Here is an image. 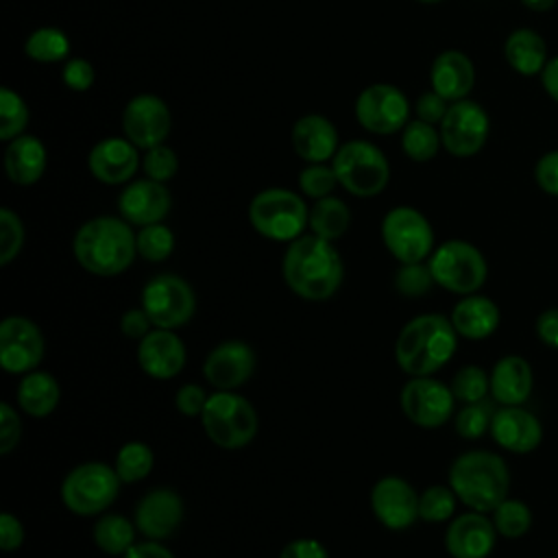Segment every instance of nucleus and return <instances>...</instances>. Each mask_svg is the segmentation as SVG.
I'll use <instances>...</instances> for the list:
<instances>
[{
    "label": "nucleus",
    "mask_w": 558,
    "mask_h": 558,
    "mask_svg": "<svg viewBox=\"0 0 558 558\" xmlns=\"http://www.w3.org/2000/svg\"><path fill=\"white\" fill-rule=\"evenodd\" d=\"M331 166L340 187L357 198L377 196L390 181V163L384 150L366 140H349L340 144Z\"/></svg>",
    "instance_id": "nucleus-6"
},
{
    "label": "nucleus",
    "mask_w": 558,
    "mask_h": 558,
    "mask_svg": "<svg viewBox=\"0 0 558 558\" xmlns=\"http://www.w3.org/2000/svg\"><path fill=\"white\" fill-rule=\"evenodd\" d=\"M248 220L262 238L292 242L303 235L310 220V207L288 187H266L253 196Z\"/></svg>",
    "instance_id": "nucleus-5"
},
{
    "label": "nucleus",
    "mask_w": 558,
    "mask_h": 558,
    "mask_svg": "<svg viewBox=\"0 0 558 558\" xmlns=\"http://www.w3.org/2000/svg\"><path fill=\"white\" fill-rule=\"evenodd\" d=\"M456 504H458V497L449 484L447 486L434 484L418 495V519L427 523L451 521L456 512Z\"/></svg>",
    "instance_id": "nucleus-40"
},
{
    "label": "nucleus",
    "mask_w": 558,
    "mask_h": 558,
    "mask_svg": "<svg viewBox=\"0 0 558 558\" xmlns=\"http://www.w3.org/2000/svg\"><path fill=\"white\" fill-rule=\"evenodd\" d=\"M255 373V351L244 340H222L205 362L203 375L216 390H235Z\"/></svg>",
    "instance_id": "nucleus-18"
},
{
    "label": "nucleus",
    "mask_w": 558,
    "mask_h": 558,
    "mask_svg": "<svg viewBox=\"0 0 558 558\" xmlns=\"http://www.w3.org/2000/svg\"><path fill=\"white\" fill-rule=\"evenodd\" d=\"M153 466H155V453L142 440L124 442L118 449L116 462H113V469H116L122 484H135L140 480L148 477Z\"/></svg>",
    "instance_id": "nucleus-36"
},
{
    "label": "nucleus",
    "mask_w": 558,
    "mask_h": 558,
    "mask_svg": "<svg viewBox=\"0 0 558 558\" xmlns=\"http://www.w3.org/2000/svg\"><path fill=\"white\" fill-rule=\"evenodd\" d=\"M172 209V194L166 183L148 177L131 181L118 196L120 216L133 227H146L163 222Z\"/></svg>",
    "instance_id": "nucleus-21"
},
{
    "label": "nucleus",
    "mask_w": 558,
    "mask_h": 558,
    "mask_svg": "<svg viewBox=\"0 0 558 558\" xmlns=\"http://www.w3.org/2000/svg\"><path fill=\"white\" fill-rule=\"evenodd\" d=\"M541 85H543L545 94H547L554 102H558V54L549 57L547 65L543 68V72H541Z\"/></svg>",
    "instance_id": "nucleus-57"
},
{
    "label": "nucleus",
    "mask_w": 558,
    "mask_h": 558,
    "mask_svg": "<svg viewBox=\"0 0 558 558\" xmlns=\"http://www.w3.org/2000/svg\"><path fill=\"white\" fill-rule=\"evenodd\" d=\"M534 329L545 347L558 351V307L543 310L534 323Z\"/></svg>",
    "instance_id": "nucleus-55"
},
{
    "label": "nucleus",
    "mask_w": 558,
    "mask_h": 558,
    "mask_svg": "<svg viewBox=\"0 0 558 558\" xmlns=\"http://www.w3.org/2000/svg\"><path fill=\"white\" fill-rule=\"evenodd\" d=\"M416 2H423V4H436V2H442V0H416Z\"/></svg>",
    "instance_id": "nucleus-59"
},
{
    "label": "nucleus",
    "mask_w": 558,
    "mask_h": 558,
    "mask_svg": "<svg viewBox=\"0 0 558 558\" xmlns=\"http://www.w3.org/2000/svg\"><path fill=\"white\" fill-rule=\"evenodd\" d=\"M279 558H329V554L316 538H294L281 549Z\"/></svg>",
    "instance_id": "nucleus-54"
},
{
    "label": "nucleus",
    "mask_w": 558,
    "mask_h": 558,
    "mask_svg": "<svg viewBox=\"0 0 558 558\" xmlns=\"http://www.w3.org/2000/svg\"><path fill=\"white\" fill-rule=\"evenodd\" d=\"M22 436V421L15 412V408L7 401L0 403V453H11Z\"/></svg>",
    "instance_id": "nucleus-48"
},
{
    "label": "nucleus",
    "mask_w": 558,
    "mask_h": 558,
    "mask_svg": "<svg viewBox=\"0 0 558 558\" xmlns=\"http://www.w3.org/2000/svg\"><path fill=\"white\" fill-rule=\"evenodd\" d=\"M395 290L408 299H416V296H425L432 286L436 283L432 277V270L427 264L423 262H414V264H401L395 272Z\"/></svg>",
    "instance_id": "nucleus-43"
},
{
    "label": "nucleus",
    "mask_w": 558,
    "mask_h": 558,
    "mask_svg": "<svg viewBox=\"0 0 558 558\" xmlns=\"http://www.w3.org/2000/svg\"><path fill=\"white\" fill-rule=\"evenodd\" d=\"M207 399H209V395L205 392L203 386H198V384H185V386H181V388L177 390V395H174V405H177V410H179L183 416H192V418L198 416V418H201Z\"/></svg>",
    "instance_id": "nucleus-51"
},
{
    "label": "nucleus",
    "mask_w": 558,
    "mask_h": 558,
    "mask_svg": "<svg viewBox=\"0 0 558 558\" xmlns=\"http://www.w3.org/2000/svg\"><path fill=\"white\" fill-rule=\"evenodd\" d=\"M307 227L314 235H318L323 240H329V242H336L351 227V209L342 198H338L333 194L325 196V198H318L310 207Z\"/></svg>",
    "instance_id": "nucleus-32"
},
{
    "label": "nucleus",
    "mask_w": 558,
    "mask_h": 558,
    "mask_svg": "<svg viewBox=\"0 0 558 558\" xmlns=\"http://www.w3.org/2000/svg\"><path fill=\"white\" fill-rule=\"evenodd\" d=\"M137 364L153 379H172L185 366V344L174 329L155 327L137 344Z\"/></svg>",
    "instance_id": "nucleus-24"
},
{
    "label": "nucleus",
    "mask_w": 558,
    "mask_h": 558,
    "mask_svg": "<svg viewBox=\"0 0 558 558\" xmlns=\"http://www.w3.org/2000/svg\"><path fill=\"white\" fill-rule=\"evenodd\" d=\"M15 397H17V405L22 412H26L28 416H35V418H44L54 412L61 390H59L57 379L50 373L35 368V371L22 375Z\"/></svg>",
    "instance_id": "nucleus-31"
},
{
    "label": "nucleus",
    "mask_w": 558,
    "mask_h": 558,
    "mask_svg": "<svg viewBox=\"0 0 558 558\" xmlns=\"http://www.w3.org/2000/svg\"><path fill=\"white\" fill-rule=\"evenodd\" d=\"M458 331L442 314L410 318L395 340V362L410 377L434 375L458 349Z\"/></svg>",
    "instance_id": "nucleus-3"
},
{
    "label": "nucleus",
    "mask_w": 558,
    "mask_h": 558,
    "mask_svg": "<svg viewBox=\"0 0 558 558\" xmlns=\"http://www.w3.org/2000/svg\"><path fill=\"white\" fill-rule=\"evenodd\" d=\"M447 480L458 501L469 510L488 514L510 497V469L499 453L486 449L460 453L451 462Z\"/></svg>",
    "instance_id": "nucleus-4"
},
{
    "label": "nucleus",
    "mask_w": 558,
    "mask_h": 558,
    "mask_svg": "<svg viewBox=\"0 0 558 558\" xmlns=\"http://www.w3.org/2000/svg\"><path fill=\"white\" fill-rule=\"evenodd\" d=\"M449 100H445L440 94H436L434 89L429 92H423L416 102H414V113L418 120L423 122H429L434 126H438L442 122V118L447 116V109H449Z\"/></svg>",
    "instance_id": "nucleus-50"
},
{
    "label": "nucleus",
    "mask_w": 558,
    "mask_h": 558,
    "mask_svg": "<svg viewBox=\"0 0 558 558\" xmlns=\"http://www.w3.org/2000/svg\"><path fill=\"white\" fill-rule=\"evenodd\" d=\"M493 405L484 399L477 403H464L453 418V427L458 432V436L466 438V440H475L482 438L486 432H490V421H493Z\"/></svg>",
    "instance_id": "nucleus-42"
},
{
    "label": "nucleus",
    "mask_w": 558,
    "mask_h": 558,
    "mask_svg": "<svg viewBox=\"0 0 558 558\" xmlns=\"http://www.w3.org/2000/svg\"><path fill=\"white\" fill-rule=\"evenodd\" d=\"M172 129V113L155 94L133 96L122 111V131L140 150L166 144Z\"/></svg>",
    "instance_id": "nucleus-16"
},
{
    "label": "nucleus",
    "mask_w": 558,
    "mask_h": 558,
    "mask_svg": "<svg viewBox=\"0 0 558 558\" xmlns=\"http://www.w3.org/2000/svg\"><path fill=\"white\" fill-rule=\"evenodd\" d=\"M24 543V525L11 512L0 514V547L4 551H15Z\"/></svg>",
    "instance_id": "nucleus-53"
},
{
    "label": "nucleus",
    "mask_w": 558,
    "mask_h": 558,
    "mask_svg": "<svg viewBox=\"0 0 558 558\" xmlns=\"http://www.w3.org/2000/svg\"><path fill=\"white\" fill-rule=\"evenodd\" d=\"M94 78H96V72H94V65L87 59L72 57V59H68L63 63L61 81H63V85L68 89H72V92H87L94 85Z\"/></svg>",
    "instance_id": "nucleus-47"
},
{
    "label": "nucleus",
    "mask_w": 558,
    "mask_h": 558,
    "mask_svg": "<svg viewBox=\"0 0 558 558\" xmlns=\"http://www.w3.org/2000/svg\"><path fill=\"white\" fill-rule=\"evenodd\" d=\"M381 242L399 264L425 262L434 253L429 220L410 205L392 207L381 220Z\"/></svg>",
    "instance_id": "nucleus-10"
},
{
    "label": "nucleus",
    "mask_w": 558,
    "mask_h": 558,
    "mask_svg": "<svg viewBox=\"0 0 558 558\" xmlns=\"http://www.w3.org/2000/svg\"><path fill=\"white\" fill-rule=\"evenodd\" d=\"M122 558H174V554L161 545V541L135 543Z\"/></svg>",
    "instance_id": "nucleus-56"
},
{
    "label": "nucleus",
    "mask_w": 558,
    "mask_h": 558,
    "mask_svg": "<svg viewBox=\"0 0 558 558\" xmlns=\"http://www.w3.org/2000/svg\"><path fill=\"white\" fill-rule=\"evenodd\" d=\"M499 307L493 299L484 294H466L451 310V325L460 338L484 340L493 336L499 327Z\"/></svg>",
    "instance_id": "nucleus-28"
},
{
    "label": "nucleus",
    "mask_w": 558,
    "mask_h": 558,
    "mask_svg": "<svg viewBox=\"0 0 558 558\" xmlns=\"http://www.w3.org/2000/svg\"><path fill=\"white\" fill-rule=\"evenodd\" d=\"M436 286L466 296L475 294L488 277V264L482 251L466 240H447L434 248L427 259Z\"/></svg>",
    "instance_id": "nucleus-8"
},
{
    "label": "nucleus",
    "mask_w": 558,
    "mask_h": 558,
    "mask_svg": "<svg viewBox=\"0 0 558 558\" xmlns=\"http://www.w3.org/2000/svg\"><path fill=\"white\" fill-rule=\"evenodd\" d=\"M401 412L423 429H436L453 416L456 397L451 388L429 375L410 377L399 395Z\"/></svg>",
    "instance_id": "nucleus-14"
},
{
    "label": "nucleus",
    "mask_w": 558,
    "mask_h": 558,
    "mask_svg": "<svg viewBox=\"0 0 558 558\" xmlns=\"http://www.w3.org/2000/svg\"><path fill=\"white\" fill-rule=\"evenodd\" d=\"M70 48H72V44L68 39V35L57 26L35 28L24 41L26 57L37 63L63 61V59H68Z\"/></svg>",
    "instance_id": "nucleus-35"
},
{
    "label": "nucleus",
    "mask_w": 558,
    "mask_h": 558,
    "mask_svg": "<svg viewBox=\"0 0 558 558\" xmlns=\"http://www.w3.org/2000/svg\"><path fill=\"white\" fill-rule=\"evenodd\" d=\"M140 166V148L129 137H105L96 142L87 155L92 177L105 185L129 183Z\"/></svg>",
    "instance_id": "nucleus-22"
},
{
    "label": "nucleus",
    "mask_w": 558,
    "mask_h": 558,
    "mask_svg": "<svg viewBox=\"0 0 558 558\" xmlns=\"http://www.w3.org/2000/svg\"><path fill=\"white\" fill-rule=\"evenodd\" d=\"M493 440L510 453H530L543 440V425L523 405H501L490 421Z\"/></svg>",
    "instance_id": "nucleus-23"
},
{
    "label": "nucleus",
    "mask_w": 558,
    "mask_h": 558,
    "mask_svg": "<svg viewBox=\"0 0 558 558\" xmlns=\"http://www.w3.org/2000/svg\"><path fill=\"white\" fill-rule=\"evenodd\" d=\"M504 57L521 76H541L549 61L547 44L534 28H514L504 41Z\"/></svg>",
    "instance_id": "nucleus-30"
},
{
    "label": "nucleus",
    "mask_w": 558,
    "mask_h": 558,
    "mask_svg": "<svg viewBox=\"0 0 558 558\" xmlns=\"http://www.w3.org/2000/svg\"><path fill=\"white\" fill-rule=\"evenodd\" d=\"M336 185H340V183H338L336 170L329 161L327 163H307L299 174L301 192L314 201L331 196Z\"/></svg>",
    "instance_id": "nucleus-44"
},
{
    "label": "nucleus",
    "mask_w": 558,
    "mask_h": 558,
    "mask_svg": "<svg viewBox=\"0 0 558 558\" xmlns=\"http://www.w3.org/2000/svg\"><path fill=\"white\" fill-rule=\"evenodd\" d=\"M31 111L24 98L11 87H0V140L11 142L22 135L28 124Z\"/></svg>",
    "instance_id": "nucleus-38"
},
{
    "label": "nucleus",
    "mask_w": 558,
    "mask_h": 558,
    "mask_svg": "<svg viewBox=\"0 0 558 558\" xmlns=\"http://www.w3.org/2000/svg\"><path fill=\"white\" fill-rule=\"evenodd\" d=\"M534 388L532 364L517 353L504 355L490 371V395L499 405H523Z\"/></svg>",
    "instance_id": "nucleus-27"
},
{
    "label": "nucleus",
    "mask_w": 558,
    "mask_h": 558,
    "mask_svg": "<svg viewBox=\"0 0 558 558\" xmlns=\"http://www.w3.org/2000/svg\"><path fill=\"white\" fill-rule=\"evenodd\" d=\"M48 166L46 146L35 135H17L7 142L4 148V172L15 185H33L37 183Z\"/></svg>",
    "instance_id": "nucleus-29"
},
{
    "label": "nucleus",
    "mask_w": 558,
    "mask_h": 558,
    "mask_svg": "<svg viewBox=\"0 0 558 558\" xmlns=\"http://www.w3.org/2000/svg\"><path fill=\"white\" fill-rule=\"evenodd\" d=\"M120 484L122 482L113 466L96 460L83 462L63 477L61 501L78 517H94L116 501Z\"/></svg>",
    "instance_id": "nucleus-9"
},
{
    "label": "nucleus",
    "mask_w": 558,
    "mask_h": 558,
    "mask_svg": "<svg viewBox=\"0 0 558 558\" xmlns=\"http://www.w3.org/2000/svg\"><path fill=\"white\" fill-rule=\"evenodd\" d=\"M24 246V225L22 218L9 209H0V264H11Z\"/></svg>",
    "instance_id": "nucleus-45"
},
{
    "label": "nucleus",
    "mask_w": 558,
    "mask_h": 558,
    "mask_svg": "<svg viewBox=\"0 0 558 558\" xmlns=\"http://www.w3.org/2000/svg\"><path fill=\"white\" fill-rule=\"evenodd\" d=\"M442 148L453 157H473L477 155L490 133V120L486 109L475 100L451 102L447 116L438 124Z\"/></svg>",
    "instance_id": "nucleus-13"
},
{
    "label": "nucleus",
    "mask_w": 558,
    "mask_h": 558,
    "mask_svg": "<svg viewBox=\"0 0 558 558\" xmlns=\"http://www.w3.org/2000/svg\"><path fill=\"white\" fill-rule=\"evenodd\" d=\"M44 351V333L31 318L11 314L0 323V364L7 373L26 375L35 371Z\"/></svg>",
    "instance_id": "nucleus-15"
},
{
    "label": "nucleus",
    "mask_w": 558,
    "mask_h": 558,
    "mask_svg": "<svg viewBox=\"0 0 558 558\" xmlns=\"http://www.w3.org/2000/svg\"><path fill=\"white\" fill-rule=\"evenodd\" d=\"M449 388L456 401L460 403L484 401L486 395L490 392V373H486L482 366L466 364L460 371H456Z\"/></svg>",
    "instance_id": "nucleus-41"
},
{
    "label": "nucleus",
    "mask_w": 558,
    "mask_h": 558,
    "mask_svg": "<svg viewBox=\"0 0 558 558\" xmlns=\"http://www.w3.org/2000/svg\"><path fill=\"white\" fill-rule=\"evenodd\" d=\"M475 85V65L462 50H442L429 70V87L449 102L469 98Z\"/></svg>",
    "instance_id": "nucleus-26"
},
{
    "label": "nucleus",
    "mask_w": 558,
    "mask_h": 558,
    "mask_svg": "<svg viewBox=\"0 0 558 558\" xmlns=\"http://www.w3.org/2000/svg\"><path fill=\"white\" fill-rule=\"evenodd\" d=\"M497 536L495 523L486 512L466 510L449 521L445 549L451 558H488Z\"/></svg>",
    "instance_id": "nucleus-20"
},
{
    "label": "nucleus",
    "mask_w": 558,
    "mask_h": 558,
    "mask_svg": "<svg viewBox=\"0 0 558 558\" xmlns=\"http://www.w3.org/2000/svg\"><path fill=\"white\" fill-rule=\"evenodd\" d=\"M355 120L373 135L399 133L410 122V102L392 83H371L355 98Z\"/></svg>",
    "instance_id": "nucleus-12"
},
{
    "label": "nucleus",
    "mask_w": 558,
    "mask_h": 558,
    "mask_svg": "<svg viewBox=\"0 0 558 558\" xmlns=\"http://www.w3.org/2000/svg\"><path fill=\"white\" fill-rule=\"evenodd\" d=\"M185 514V506L172 488H153L135 506V527L148 541L170 538Z\"/></svg>",
    "instance_id": "nucleus-19"
},
{
    "label": "nucleus",
    "mask_w": 558,
    "mask_h": 558,
    "mask_svg": "<svg viewBox=\"0 0 558 558\" xmlns=\"http://www.w3.org/2000/svg\"><path fill=\"white\" fill-rule=\"evenodd\" d=\"M142 307L159 329H179L194 316L196 294L192 286L170 272L155 275L142 290Z\"/></svg>",
    "instance_id": "nucleus-11"
},
{
    "label": "nucleus",
    "mask_w": 558,
    "mask_h": 558,
    "mask_svg": "<svg viewBox=\"0 0 558 558\" xmlns=\"http://www.w3.org/2000/svg\"><path fill=\"white\" fill-rule=\"evenodd\" d=\"M292 148L307 163H327L340 148L336 124L320 116L307 113L292 124Z\"/></svg>",
    "instance_id": "nucleus-25"
},
{
    "label": "nucleus",
    "mask_w": 558,
    "mask_h": 558,
    "mask_svg": "<svg viewBox=\"0 0 558 558\" xmlns=\"http://www.w3.org/2000/svg\"><path fill=\"white\" fill-rule=\"evenodd\" d=\"M137 527L135 521L118 514V512H107L98 517L94 523V543L102 554L109 556H124L137 541H135Z\"/></svg>",
    "instance_id": "nucleus-33"
},
{
    "label": "nucleus",
    "mask_w": 558,
    "mask_h": 558,
    "mask_svg": "<svg viewBox=\"0 0 558 558\" xmlns=\"http://www.w3.org/2000/svg\"><path fill=\"white\" fill-rule=\"evenodd\" d=\"M440 146H442L440 131L429 122L414 118L401 129V150L412 161H418V163L432 161L438 155Z\"/></svg>",
    "instance_id": "nucleus-34"
},
{
    "label": "nucleus",
    "mask_w": 558,
    "mask_h": 558,
    "mask_svg": "<svg viewBox=\"0 0 558 558\" xmlns=\"http://www.w3.org/2000/svg\"><path fill=\"white\" fill-rule=\"evenodd\" d=\"M72 251L81 268L89 275H122L137 257L133 225L122 216H96L78 227Z\"/></svg>",
    "instance_id": "nucleus-2"
},
{
    "label": "nucleus",
    "mask_w": 558,
    "mask_h": 558,
    "mask_svg": "<svg viewBox=\"0 0 558 558\" xmlns=\"http://www.w3.org/2000/svg\"><path fill=\"white\" fill-rule=\"evenodd\" d=\"M207 438L220 449H242L257 434V412L248 399L231 390L209 395L201 414Z\"/></svg>",
    "instance_id": "nucleus-7"
},
{
    "label": "nucleus",
    "mask_w": 558,
    "mask_h": 558,
    "mask_svg": "<svg viewBox=\"0 0 558 558\" xmlns=\"http://www.w3.org/2000/svg\"><path fill=\"white\" fill-rule=\"evenodd\" d=\"M281 270L286 286L307 301L333 296L344 279V262L338 248L314 233L288 242Z\"/></svg>",
    "instance_id": "nucleus-1"
},
{
    "label": "nucleus",
    "mask_w": 558,
    "mask_h": 558,
    "mask_svg": "<svg viewBox=\"0 0 558 558\" xmlns=\"http://www.w3.org/2000/svg\"><path fill=\"white\" fill-rule=\"evenodd\" d=\"M375 519L388 530H405L418 519V493L399 475H384L371 490Z\"/></svg>",
    "instance_id": "nucleus-17"
},
{
    "label": "nucleus",
    "mask_w": 558,
    "mask_h": 558,
    "mask_svg": "<svg viewBox=\"0 0 558 558\" xmlns=\"http://www.w3.org/2000/svg\"><path fill=\"white\" fill-rule=\"evenodd\" d=\"M142 170L148 179L153 181H159V183H168L170 179H174L177 170H179V157L177 153L166 146V144H159V146H153L148 150H144V157H142Z\"/></svg>",
    "instance_id": "nucleus-46"
},
{
    "label": "nucleus",
    "mask_w": 558,
    "mask_h": 558,
    "mask_svg": "<svg viewBox=\"0 0 558 558\" xmlns=\"http://www.w3.org/2000/svg\"><path fill=\"white\" fill-rule=\"evenodd\" d=\"M155 327L153 320L148 318V314L144 312V307H133V310H126L120 318V331L131 338V340H142L146 333H150Z\"/></svg>",
    "instance_id": "nucleus-52"
},
{
    "label": "nucleus",
    "mask_w": 558,
    "mask_h": 558,
    "mask_svg": "<svg viewBox=\"0 0 558 558\" xmlns=\"http://www.w3.org/2000/svg\"><path fill=\"white\" fill-rule=\"evenodd\" d=\"M490 519L495 530L504 538H521L532 527V508L514 497H506L493 512Z\"/></svg>",
    "instance_id": "nucleus-37"
},
{
    "label": "nucleus",
    "mask_w": 558,
    "mask_h": 558,
    "mask_svg": "<svg viewBox=\"0 0 558 558\" xmlns=\"http://www.w3.org/2000/svg\"><path fill=\"white\" fill-rule=\"evenodd\" d=\"M534 181L545 194L558 198V148L538 157L534 166Z\"/></svg>",
    "instance_id": "nucleus-49"
},
{
    "label": "nucleus",
    "mask_w": 558,
    "mask_h": 558,
    "mask_svg": "<svg viewBox=\"0 0 558 558\" xmlns=\"http://www.w3.org/2000/svg\"><path fill=\"white\" fill-rule=\"evenodd\" d=\"M135 242H137V255L155 264L168 259L174 251V233L163 222L140 227V231L135 233Z\"/></svg>",
    "instance_id": "nucleus-39"
},
{
    "label": "nucleus",
    "mask_w": 558,
    "mask_h": 558,
    "mask_svg": "<svg viewBox=\"0 0 558 558\" xmlns=\"http://www.w3.org/2000/svg\"><path fill=\"white\" fill-rule=\"evenodd\" d=\"M525 9L530 11H536V13H543V11H549L556 7L558 0H519Z\"/></svg>",
    "instance_id": "nucleus-58"
}]
</instances>
